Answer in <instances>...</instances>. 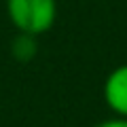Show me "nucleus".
Segmentation results:
<instances>
[{
  "label": "nucleus",
  "instance_id": "nucleus-2",
  "mask_svg": "<svg viewBox=\"0 0 127 127\" xmlns=\"http://www.w3.org/2000/svg\"><path fill=\"white\" fill-rule=\"evenodd\" d=\"M104 100L117 117L127 119V64H121L104 81Z\"/></svg>",
  "mask_w": 127,
  "mask_h": 127
},
{
  "label": "nucleus",
  "instance_id": "nucleus-1",
  "mask_svg": "<svg viewBox=\"0 0 127 127\" xmlns=\"http://www.w3.org/2000/svg\"><path fill=\"white\" fill-rule=\"evenodd\" d=\"M6 15L21 34L38 36L53 28L57 17L55 0H6Z\"/></svg>",
  "mask_w": 127,
  "mask_h": 127
},
{
  "label": "nucleus",
  "instance_id": "nucleus-3",
  "mask_svg": "<svg viewBox=\"0 0 127 127\" xmlns=\"http://www.w3.org/2000/svg\"><path fill=\"white\" fill-rule=\"evenodd\" d=\"M93 127H127V119L123 117H114V119H108V121H102Z\"/></svg>",
  "mask_w": 127,
  "mask_h": 127
}]
</instances>
